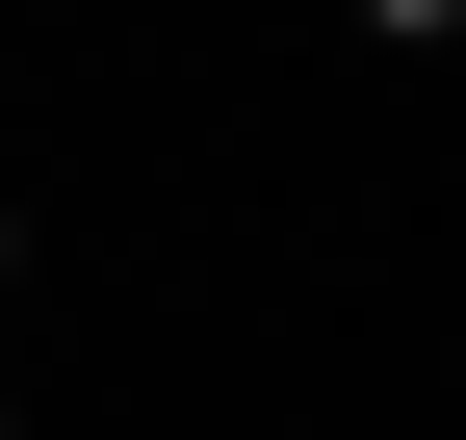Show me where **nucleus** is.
I'll return each instance as SVG.
<instances>
[{
  "mask_svg": "<svg viewBox=\"0 0 466 440\" xmlns=\"http://www.w3.org/2000/svg\"><path fill=\"white\" fill-rule=\"evenodd\" d=\"M363 26H389V52H415V26H441V0H363Z\"/></svg>",
  "mask_w": 466,
  "mask_h": 440,
  "instance_id": "nucleus-1",
  "label": "nucleus"
},
{
  "mask_svg": "<svg viewBox=\"0 0 466 440\" xmlns=\"http://www.w3.org/2000/svg\"><path fill=\"white\" fill-rule=\"evenodd\" d=\"M0 311H26V234H0Z\"/></svg>",
  "mask_w": 466,
  "mask_h": 440,
  "instance_id": "nucleus-2",
  "label": "nucleus"
}]
</instances>
